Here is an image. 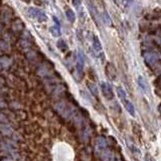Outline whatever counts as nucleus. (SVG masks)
<instances>
[{
    "mask_svg": "<svg viewBox=\"0 0 161 161\" xmlns=\"http://www.w3.org/2000/svg\"><path fill=\"white\" fill-rule=\"evenodd\" d=\"M11 62H12V60H11V58L9 56H0V66L2 68H9L11 66Z\"/></svg>",
    "mask_w": 161,
    "mask_h": 161,
    "instance_id": "obj_12",
    "label": "nucleus"
},
{
    "mask_svg": "<svg viewBox=\"0 0 161 161\" xmlns=\"http://www.w3.org/2000/svg\"><path fill=\"white\" fill-rule=\"evenodd\" d=\"M28 14L30 17L36 19L38 22H44V21L48 20V16L46 15V13L44 11L39 10V9L34 8V7H30L28 9Z\"/></svg>",
    "mask_w": 161,
    "mask_h": 161,
    "instance_id": "obj_2",
    "label": "nucleus"
},
{
    "mask_svg": "<svg viewBox=\"0 0 161 161\" xmlns=\"http://www.w3.org/2000/svg\"><path fill=\"white\" fill-rule=\"evenodd\" d=\"M9 48V44H7V42L0 39V52H6Z\"/></svg>",
    "mask_w": 161,
    "mask_h": 161,
    "instance_id": "obj_19",
    "label": "nucleus"
},
{
    "mask_svg": "<svg viewBox=\"0 0 161 161\" xmlns=\"http://www.w3.org/2000/svg\"><path fill=\"white\" fill-rule=\"evenodd\" d=\"M117 94H118V97L119 99L121 100V102H123L125 99H127V95H126V92L124 91L122 87H117Z\"/></svg>",
    "mask_w": 161,
    "mask_h": 161,
    "instance_id": "obj_14",
    "label": "nucleus"
},
{
    "mask_svg": "<svg viewBox=\"0 0 161 161\" xmlns=\"http://www.w3.org/2000/svg\"><path fill=\"white\" fill-rule=\"evenodd\" d=\"M137 82H138L139 87H140L143 91H144V92H148L149 91V85H148V83H147L146 78H143L142 76H138V80H137Z\"/></svg>",
    "mask_w": 161,
    "mask_h": 161,
    "instance_id": "obj_11",
    "label": "nucleus"
},
{
    "mask_svg": "<svg viewBox=\"0 0 161 161\" xmlns=\"http://www.w3.org/2000/svg\"><path fill=\"white\" fill-rule=\"evenodd\" d=\"M87 86H88V88H89L90 92H91L94 96H96V97H97V96H98V88H97V86H96L95 84L91 83V82H88Z\"/></svg>",
    "mask_w": 161,
    "mask_h": 161,
    "instance_id": "obj_16",
    "label": "nucleus"
},
{
    "mask_svg": "<svg viewBox=\"0 0 161 161\" xmlns=\"http://www.w3.org/2000/svg\"><path fill=\"white\" fill-rule=\"evenodd\" d=\"M50 33H52L54 36H60V26H52L50 28Z\"/></svg>",
    "mask_w": 161,
    "mask_h": 161,
    "instance_id": "obj_18",
    "label": "nucleus"
},
{
    "mask_svg": "<svg viewBox=\"0 0 161 161\" xmlns=\"http://www.w3.org/2000/svg\"><path fill=\"white\" fill-rule=\"evenodd\" d=\"M88 8H89V12L90 14L92 15V17H93L94 19H95V21H97V18H98V11H97V8H96V6L93 4V2L92 1H89L88 0Z\"/></svg>",
    "mask_w": 161,
    "mask_h": 161,
    "instance_id": "obj_10",
    "label": "nucleus"
},
{
    "mask_svg": "<svg viewBox=\"0 0 161 161\" xmlns=\"http://www.w3.org/2000/svg\"><path fill=\"white\" fill-rule=\"evenodd\" d=\"M101 90L102 93H103V96L106 98L107 100H113L114 98V94L113 91H112L111 86L108 83H105V82H102L101 83Z\"/></svg>",
    "mask_w": 161,
    "mask_h": 161,
    "instance_id": "obj_4",
    "label": "nucleus"
},
{
    "mask_svg": "<svg viewBox=\"0 0 161 161\" xmlns=\"http://www.w3.org/2000/svg\"><path fill=\"white\" fill-rule=\"evenodd\" d=\"M93 48L97 56H103V48H102L101 42H100L99 37L97 35H94L93 37Z\"/></svg>",
    "mask_w": 161,
    "mask_h": 161,
    "instance_id": "obj_6",
    "label": "nucleus"
},
{
    "mask_svg": "<svg viewBox=\"0 0 161 161\" xmlns=\"http://www.w3.org/2000/svg\"><path fill=\"white\" fill-rule=\"evenodd\" d=\"M82 3V0H72V4L74 5L76 7H78Z\"/></svg>",
    "mask_w": 161,
    "mask_h": 161,
    "instance_id": "obj_21",
    "label": "nucleus"
},
{
    "mask_svg": "<svg viewBox=\"0 0 161 161\" xmlns=\"http://www.w3.org/2000/svg\"><path fill=\"white\" fill-rule=\"evenodd\" d=\"M3 30V26H2V23H0V32Z\"/></svg>",
    "mask_w": 161,
    "mask_h": 161,
    "instance_id": "obj_23",
    "label": "nucleus"
},
{
    "mask_svg": "<svg viewBox=\"0 0 161 161\" xmlns=\"http://www.w3.org/2000/svg\"><path fill=\"white\" fill-rule=\"evenodd\" d=\"M11 28H12V30L14 33H19L24 29V23L22 22L21 19L16 18L12 22V26H11Z\"/></svg>",
    "mask_w": 161,
    "mask_h": 161,
    "instance_id": "obj_7",
    "label": "nucleus"
},
{
    "mask_svg": "<svg viewBox=\"0 0 161 161\" xmlns=\"http://www.w3.org/2000/svg\"><path fill=\"white\" fill-rule=\"evenodd\" d=\"M105 72H106V76H107L110 80H115L116 76H117L116 68L112 62H107L106 68H105Z\"/></svg>",
    "mask_w": 161,
    "mask_h": 161,
    "instance_id": "obj_5",
    "label": "nucleus"
},
{
    "mask_svg": "<svg viewBox=\"0 0 161 161\" xmlns=\"http://www.w3.org/2000/svg\"><path fill=\"white\" fill-rule=\"evenodd\" d=\"M103 20H104V22L106 23L107 25H111L112 24V21H111V18H110V16L108 15V13L106 12H103Z\"/></svg>",
    "mask_w": 161,
    "mask_h": 161,
    "instance_id": "obj_20",
    "label": "nucleus"
},
{
    "mask_svg": "<svg viewBox=\"0 0 161 161\" xmlns=\"http://www.w3.org/2000/svg\"><path fill=\"white\" fill-rule=\"evenodd\" d=\"M97 148L99 149L100 151L104 150L106 148V141L104 140L103 138H99L97 140Z\"/></svg>",
    "mask_w": 161,
    "mask_h": 161,
    "instance_id": "obj_17",
    "label": "nucleus"
},
{
    "mask_svg": "<svg viewBox=\"0 0 161 161\" xmlns=\"http://www.w3.org/2000/svg\"><path fill=\"white\" fill-rule=\"evenodd\" d=\"M56 46H58V48L60 50V52H66L68 48V44H66V42H64V40H62V39H60L58 42H56Z\"/></svg>",
    "mask_w": 161,
    "mask_h": 161,
    "instance_id": "obj_13",
    "label": "nucleus"
},
{
    "mask_svg": "<svg viewBox=\"0 0 161 161\" xmlns=\"http://www.w3.org/2000/svg\"><path fill=\"white\" fill-rule=\"evenodd\" d=\"M143 58H144V62L147 64V66H149L150 68H154L158 64L159 60H160V54L154 50H148L143 54Z\"/></svg>",
    "mask_w": 161,
    "mask_h": 161,
    "instance_id": "obj_1",
    "label": "nucleus"
},
{
    "mask_svg": "<svg viewBox=\"0 0 161 161\" xmlns=\"http://www.w3.org/2000/svg\"><path fill=\"white\" fill-rule=\"evenodd\" d=\"M66 17H68L70 22L74 23V21H76V14H74V12L72 10V9H66Z\"/></svg>",
    "mask_w": 161,
    "mask_h": 161,
    "instance_id": "obj_15",
    "label": "nucleus"
},
{
    "mask_svg": "<svg viewBox=\"0 0 161 161\" xmlns=\"http://www.w3.org/2000/svg\"><path fill=\"white\" fill-rule=\"evenodd\" d=\"M122 104L124 105L125 109L127 110V112H128L131 116H135V108H134V106H133V104L131 103L128 99H125L124 101L122 102Z\"/></svg>",
    "mask_w": 161,
    "mask_h": 161,
    "instance_id": "obj_9",
    "label": "nucleus"
},
{
    "mask_svg": "<svg viewBox=\"0 0 161 161\" xmlns=\"http://www.w3.org/2000/svg\"><path fill=\"white\" fill-rule=\"evenodd\" d=\"M12 17V10L10 8H4L1 12V18H2V21L4 22H9Z\"/></svg>",
    "mask_w": 161,
    "mask_h": 161,
    "instance_id": "obj_8",
    "label": "nucleus"
},
{
    "mask_svg": "<svg viewBox=\"0 0 161 161\" xmlns=\"http://www.w3.org/2000/svg\"><path fill=\"white\" fill-rule=\"evenodd\" d=\"M84 66H85V54H84L83 50H78V52H76V72L78 76H82V74H83Z\"/></svg>",
    "mask_w": 161,
    "mask_h": 161,
    "instance_id": "obj_3",
    "label": "nucleus"
},
{
    "mask_svg": "<svg viewBox=\"0 0 161 161\" xmlns=\"http://www.w3.org/2000/svg\"><path fill=\"white\" fill-rule=\"evenodd\" d=\"M144 161H152V158H151V156L149 154H146V155H145Z\"/></svg>",
    "mask_w": 161,
    "mask_h": 161,
    "instance_id": "obj_22",
    "label": "nucleus"
}]
</instances>
